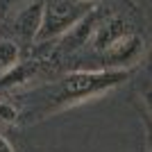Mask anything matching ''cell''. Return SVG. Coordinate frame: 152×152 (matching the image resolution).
<instances>
[{
    "label": "cell",
    "mask_w": 152,
    "mask_h": 152,
    "mask_svg": "<svg viewBox=\"0 0 152 152\" xmlns=\"http://www.w3.org/2000/svg\"><path fill=\"white\" fill-rule=\"evenodd\" d=\"M127 68H100V70H73L55 89V107H70L77 102L91 100L107 91L121 86L129 80Z\"/></svg>",
    "instance_id": "cell-1"
},
{
    "label": "cell",
    "mask_w": 152,
    "mask_h": 152,
    "mask_svg": "<svg viewBox=\"0 0 152 152\" xmlns=\"http://www.w3.org/2000/svg\"><path fill=\"white\" fill-rule=\"evenodd\" d=\"M89 14L84 0H52L45 5L43 14V25L39 30L37 41H48V39L64 37L73 25Z\"/></svg>",
    "instance_id": "cell-2"
},
{
    "label": "cell",
    "mask_w": 152,
    "mask_h": 152,
    "mask_svg": "<svg viewBox=\"0 0 152 152\" xmlns=\"http://www.w3.org/2000/svg\"><path fill=\"white\" fill-rule=\"evenodd\" d=\"M141 52H143V39L139 34H127L125 39H121L118 43H114L111 48L102 52V61L109 68H127L139 61Z\"/></svg>",
    "instance_id": "cell-3"
},
{
    "label": "cell",
    "mask_w": 152,
    "mask_h": 152,
    "mask_svg": "<svg viewBox=\"0 0 152 152\" xmlns=\"http://www.w3.org/2000/svg\"><path fill=\"white\" fill-rule=\"evenodd\" d=\"M43 14H45V2L43 0H34L27 7H23L18 16L14 18V32L18 34L23 41H34L39 37V30L43 25Z\"/></svg>",
    "instance_id": "cell-4"
},
{
    "label": "cell",
    "mask_w": 152,
    "mask_h": 152,
    "mask_svg": "<svg viewBox=\"0 0 152 152\" xmlns=\"http://www.w3.org/2000/svg\"><path fill=\"white\" fill-rule=\"evenodd\" d=\"M127 34H132L129 27H127V23L121 18V16H111V18L102 20L100 25H98L93 39H91V45H93L95 50L104 52L107 48H111L114 43H118L121 39H125Z\"/></svg>",
    "instance_id": "cell-5"
},
{
    "label": "cell",
    "mask_w": 152,
    "mask_h": 152,
    "mask_svg": "<svg viewBox=\"0 0 152 152\" xmlns=\"http://www.w3.org/2000/svg\"><path fill=\"white\" fill-rule=\"evenodd\" d=\"M98 25H100V23H98V12H89L77 25H73L66 34H64L61 48L64 50H77V48L86 45V41L93 39Z\"/></svg>",
    "instance_id": "cell-6"
},
{
    "label": "cell",
    "mask_w": 152,
    "mask_h": 152,
    "mask_svg": "<svg viewBox=\"0 0 152 152\" xmlns=\"http://www.w3.org/2000/svg\"><path fill=\"white\" fill-rule=\"evenodd\" d=\"M20 64V48L12 39H2L0 41V77L12 73Z\"/></svg>",
    "instance_id": "cell-7"
},
{
    "label": "cell",
    "mask_w": 152,
    "mask_h": 152,
    "mask_svg": "<svg viewBox=\"0 0 152 152\" xmlns=\"http://www.w3.org/2000/svg\"><path fill=\"white\" fill-rule=\"evenodd\" d=\"M41 64L39 61H25V64H18L12 73H7L5 77H0V84L2 86H18V84H25L32 82V77L37 75V70Z\"/></svg>",
    "instance_id": "cell-8"
},
{
    "label": "cell",
    "mask_w": 152,
    "mask_h": 152,
    "mask_svg": "<svg viewBox=\"0 0 152 152\" xmlns=\"http://www.w3.org/2000/svg\"><path fill=\"white\" fill-rule=\"evenodd\" d=\"M18 121V109L5 98H0V125H14Z\"/></svg>",
    "instance_id": "cell-9"
},
{
    "label": "cell",
    "mask_w": 152,
    "mask_h": 152,
    "mask_svg": "<svg viewBox=\"0 0 152 152\" xmlns=\"http://www.w3.org/2000/svg\"><path fill=\"white\" fill-rule=\"evenodd\" d=\"M16 2H18V0H0V16L7 14V12H12L14 7H16Z\"/></svg>",
    "instance_id": "cell-10"
},
{
    "label": "cell",
    "mask_w": 152,
    "mask_h": 152,
    "mask_svg": "<svg viewBox=\"0 0 152 152\" xmlns=\"http://www.w3.org/2000/svg\"><path fill=\"white\" fill-rule=\"evenodd\" d=\"M143 102H145L148 111H150V116H152V86H148V89H143Z\"/></svg>",
    "instance_id": "cell-11"
},
{
    "label": "cell",
    "mask_w": 152,
    "mask_h": 152,
    "mask_svg": "<svg viewBox=\"0 0 152 152\" xmlns=\"http://www.w3.org/2000/svg\"><path fill=\"white\" fill-rule=\"evenodd\" d=\"M0 152H14V148H12V143L0 134Z\"/></svg>",
    "instance_id": "cell-12"
},
{
    "label": "cell",
    "mask_w": 152,
    "mask_h": 152,
    "mask_svg": "<svg viewBox=\"0 0 152 152\" xmlns=\"http://www.w3.org/2000/svg\"><path fill=\"white\" fill-rule=\"evenodd\" d=\"M150 152H152V139H150Z\"/></svg>",
    "instance_id": "cell-13"
},
{
    "label": "cell",
    "mask_w": 152,
    "mask_h": 152,
    "mask_svg": "<svg viewBox=\"0 0 152 152\" xmlns=\"http://www.w3.org/2000/svg\"><path fill=\"white\" fill-rule=\"evenodd\" d=\"M84 2H93V0H84Z\"/></svg>",
    "instance_id": "cell-14"
}]
</instances>
